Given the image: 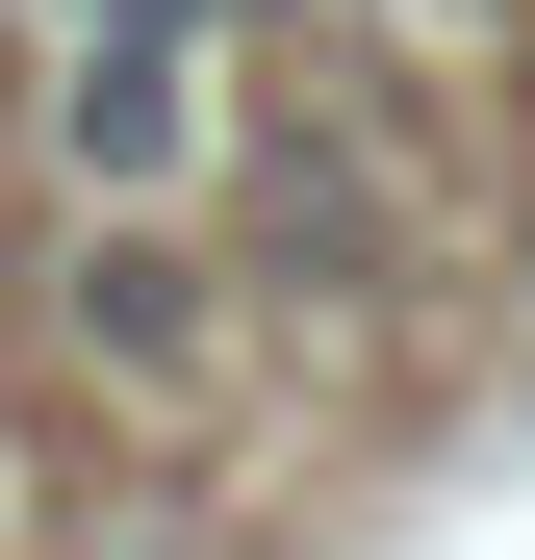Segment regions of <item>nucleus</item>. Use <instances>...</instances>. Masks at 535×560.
Masks as SVG:
<instances>
[{"instance_id": "1", "label": "nucleus", "mask_w": 535, "mask_h": 560, "mask_svg": "<svg viewBox=\"0 0 535 560\" xmlns=\"http://www.w3.org/2000/svg\"><path fill=\"white\" fill-rule=\"evenodd\" d=\"M205 77H230V26H205V0H77V51H51L77 178H103V205H153V178H178V128H205Z\"/></svg>"}, {"instance_id": "4", "label": "nucleus", "mask_w": 535, "mask_h": 560, "mask_svg": "<svg viewBox=\"0 0 535 560\" xmlns=\"http://www.w3.org/2000/svg\"><path fill=\"white\" fill-rule=\"evenodd\" d=\"M205 26H230V0H205Z\"/></svg>"}, {"instance_id": "2", "label": "nucleus", "mask_w": 535, "mask_h": 560, "mask_svg": "<svg viewBox=\"0 0 535 560\" xmlns=\"http://www.w3.org/2000/svg\"><path fill=\"white\" fill-rule=\"evenodd\" d=\"M51 306H77V357H178V331H205V255H178L153 205H103V230L51 255Z\"/></svg>"}, {"instance_id": "3", "label": "nucleus", "mask_w": 535, "mask_h": 560, "mask_svg": "<svg viewBox=\"0 0 535 560\" xmlns=\"http://www.w3.org/2000/svg\"><path fill=\"white\" fill-rule=\"evenodd\" d=\"M0 510H26V485H0Z\"/></svg>"}]
</instances>
